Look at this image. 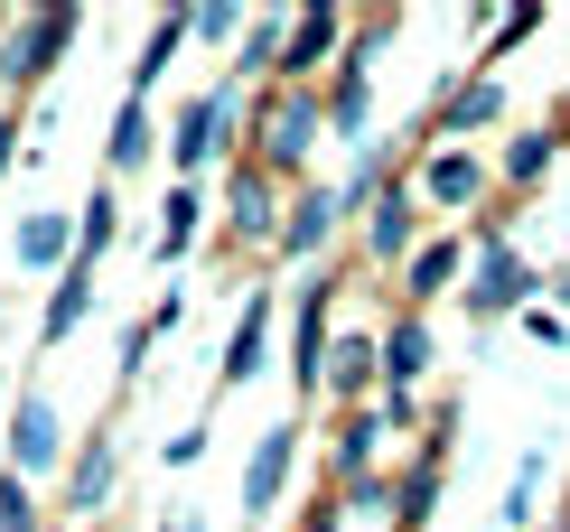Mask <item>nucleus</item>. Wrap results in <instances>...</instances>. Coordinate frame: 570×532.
Wrapping results in <instances>:
<instances>
[{"mask_svg":"<svg viewBox=\"0 0 570 532\" xmlns=\"http://www.w3.org/2000/svg\"><path fill=\"white\" fill-rule=\"evenodd\" d=\"M263 355H272V289H244V318H234L225 355H216V383H225V393H234V383H253V374H263Z\"/></svg>","mask_w":570,"mask_h":532,"instance_id":"12","label":"nucleus"},{"mask_svg":"<svg viewBox=\"0 0 570 532\" xmlns=\"http://www.w3.org/2000/svg\"><path fill=\"white\" fill-rule=\"evenodd\" d=\"M318 131H327V93H291V85H281L263 104V122H253V168L291 178V168L318 150Z\"/></svg>","mask_w":570,"mask_h":532,"instance_id":"2","label":"nucleus"},{"mask_svg":"<svg viewBox=\"0 0 570 532\" xmlns=\"http://www.w3.org/2000/svg\"><path fill=\"white\" fill-rule=\"evenodd\" d=\"M346 187H299L291 215H281V262H308V253H327V234L346 225Z\"/></svg>","mask_w":570,"mask_h":532,"instance_id":"6","label":"nucleus"},{"mask_svg":"<svg viewBox=\"0 0 570 532\" xmlns=\"http://www.w3.org/2000/svg\"><path fill=\"white\" fill-rule=\"evenodd\" d=\"M234 29H244V10H197V38H216V47H225Z\"/></svg>","mask_w":570,"mask_h":532,"instance_id":"30","label":"nucleus"},{"mask_svg":"<svg viewBox=\"0 0 570 532\" xmlns=\"http://www.w3.org/2000/svg\"><path fill=\"white\" fill-rule=\"evenodd\" d=\"M327 402H384V336H337L327 355Z\"/></svg>","mask_w":570,"mask_h":532,"instance_id":"13","label":"nucleus"},{"mask_svg":"<svg viewBox=\"0 0 570 532\" xmlns=\"http://www.w3.org/2000/svg\"><path fill=\"white\" fill-rule=\"evenodd\" d=\"M291 457H299V430H291V421L253 440V467H244V514H272V504H281V486H291Z\"/></svg>","mask_w":570,"mask_h":532,"instance_id":"15","label":"nucleus"},{"mask_svg":"<svg viewBox=\"0 0 570 532\" xmlns=\"http://www.w3.org/2000/svg\"><path fill=\"white\" fill-rule=\"evenodd\" d=\"M337 38H346L337 10H299V19H291V57H281V85H291V93H318L327 57H337Z\"/></svg>","mask_w":570,"mask_h":532,"instance_id":"9","label":"nucleus"},{"mask_svg":"<svg viewBox=\"0 0 570 532\" xmlns=\"http://www.w3.org/2000/svg\"><path fill=\"white\" fill-rule=\"evenodd\" d=\"M299 532H337V514H327V504H318V514H308V523H299Z\"/></svg>","mask_w":570,"mask_h":532,"instance_id":"32","label":"nucleus"},{"mask_svg":"<svg viewBox=\"0 0 570 532\" xmlns=\"http://www.w3.org/2000/svg\"><path fill=\"white\" fill-rule=\"evenodd\" d=\"M76 225H85V262H104V253H112V234H122V206H112V187H94V197L76 206Z\"/></svg>","mask_w":570,"mask_h":532,"instance_id":"26","label":"nucleus"},{"mask_svg":"<svg viewBox=\"0 0 570 532\" xmlns=\"http://www.w3.org/2000/svg\"><path fill=\"white\" fill-rule=\"evenodd\" d=\"M197 38V10H169V19H150V38H140V66H131V104H150L159 76H169V57Z\"/></svg>","mask_w":570,"mask_h":532,"instance_id":"17","label":"nucleus"},{"mask_svg":"<svg viewBox=\"0 0 570 532\" xmlns=\"http://www.w3.org/2000/svg\"><path fill=\"white\" fill-rule=\"evenodd\" d=\"M104 159H112V168H140V159H150V104H131V93H122V112H112V140H104Z\"/></svg>","mask_w":570,"mask_h":532,"instance_id":"25","label":"nucleus"},{"mask_svg":"<svg viewBox=\"0 0 570 532\" xmlns=\"http://www.w3.org/2000/svg\"><path fill=\"white\" fill-rule=\"evenodd\" d=\"M0 532H38V504H29V476L0 467Z\"/></svg>","mask_w":570,"mask_h":532,"instance_id":"28","label":"nucleus"},{"mask_svg":"<svg viewBox=\"0 0 570 532\" xmlns=\"http://www.w3.org/2000/svg\"><path fill=\"white\" fill-rule=\"evenodd\" d=\"M10 140H19V112H10V122H0V168H10Z\"/></svg>","mask_w":570,"mask_h":532,"instance_id":"31","label":"nucleus"},{"mask_svg":"<svg viewBox=\"0 0 570 532\" xmlns=\"http://www.w3.org/2000/svg\"><path fill=\"white\" fill-rule=\"evenodd\" d=\"M234 104H244V76H234V85H206L197 104L178 112V140H169V159L187 168V178H197V168H216V159H225V131H234Z\"/></svg>","mask_w":570,"mask_h":532,"instance_id":"4","label":"nucleus"},{"mask_svg":"<svg viewBox=\"0 0 570 532\" xmlns=\"http://www.w3.org/2000/svg\"><path fill=\"white\" fill-rule=\"evenodd\" d=\"M76 38H85V10H29V19L10 10V19H0V85L29 93V85H38Z\"/></svg>","mask_w":570,"mask_h":532,"instance_id":"1","label":"nucleus"},{"mask_svg":"<svg viewBox=\"0 0 570 532\" xmlns=\"http://www.w3.org/2000/svg\"><path fill=\"white\" fill-rule=\"evenodd\" d=\"M384 440H393L384 402H374V411H355V421L337 430V467H346V476H374V449H384Z\"/></svg>","mask_w":570,"mask_h":532,"instance_id":"22","label":"nucleus"},{"mask_svg":"<svg viewBox=\"0 0 570 532\" xmlns=\"http://www.w3.org/2000/svg\"><path fill=\"white\" fill-rule=\"evenodd\" d=\"M478 197H487V168H478V150H459V140H440V150L421 159V206L459 215V206H478Z\"/></svg>","mask_w":570,"mask_h":532,"instance_id":"11","label":"nucleus"},{"mask_svg":"<svg viewBox=\"0 0 570 532\" xmlns=\"http://www.w3.org/2000/svg\"><path fill=\"white\" fill-rule=\"evenodd\" d=\"M421 374H431V318H421V308H402L393 336H384V393H412Z\"/></svg>","mask_w":570,"mask_h":532,"instance_id":"18","label":"nucleus"},{"mask_svg":"<svg viewBox=\"0 0 570 532\" xmlns=\"http://www.w3.org/2000/svg\"><path fill=\"white\" fill-rule=\"evenodd\" d=\"M533 289V262L505 244V225H478V272H468V318H514Z\"/></svg>","mask_w":570,"mask_h":532,"instance_id":"3","label":"nucleus"},{"mask_svg":"<svg viewBox=\"0 0 570 532\" xmlns=\"http://www.w3.org/2000/svg\"><path fill=\"white\" fill-rule=\"evenodd\" d=\"M112 476H122V449L94 430V440L66 457V514H104V504H112Z\"/></svg>","mask_w":570,"mask_h":532,"instance_id":"14","label":"nucleus"},{"mask_svg":"<svg viewBox=\"0 0 570 532\" xmlns=\"http://www.w3.org/2000/svg\"><path fill=\"white\" fill-rule=\"evenodd\" d=\"M66 457V421H57V402L47 393H19V411H10V467L19 476H38V467H57Z\"/></svg>","mask_w":570,"mask_h":532,"instance_id":"10","label":"nucleus"},{"mask_svg":"<svg viewBox=\"0 0 570 532\" xmlns=\"http://www.w3.org/2000/svg\"><path fill=\"white\" fill-rule=\"evenodd\" d=\"M552 150H561V140L524 131V140H514V150H505V187H533V178H552Z\"/></svg>","mask_w":570,"mask_h":532,"instance_id":"27","label":"nucleus"},{"mask_svg":"<svg viewBox=\"0 0 570 532\" xmlns=\"http://www.w3.org/2000/svg\"><path fill=\"white\" fill-rule=\"evenodd\" d=\"M197 215H206V206H197V187H169V206H159V225H150V253H159V262H178L187 244H197Z\"/></svg>","mask_w":570,"mask_h":532,"instance_id":"23","label":"nucleus"},{"mask_svg":"<svg viewBox=\"0 0 570 532\" xmlns=\"http://www.w3.org/2000/svg\"><path fill=\"white\" fill-rule=\"evenodd\" d=\"M346 514H393V476H346Z\"/></svg>","mask_w":570,"mask_h":532,"instance_id":"29","label":"nucleus"},{"mask_svg":"<svg viewBox=\"0 0 570 532\" xmlns=\"http://www.w3.org/2000/svg\"><path fill=\"white\" fill-rule=\"evenodd\" d=\"M159 532H197V523H159Z\"/></svg>","mask_w":570,"mask_h":532,"instance_id":"33","label":"nucleus"},{"mask_svg":"<svg viewBox=\"0 0 570 532\" xmlns=\"http://www.w3.org/2000/svg\"><path fill=\"white\" fill-rule=\"evenodd\" d=\"M495 112H505V85H495V76H468V85H449V104H440V122L459 131V150H468V131H487Z\"/></svg>","mask_w":570,"mask_h":532,"instance_id":"20","label":"nucleus"},{"mask_svg":"<svg viewBox=\"0 0 570 532\" xmlns=\"http://www.w3.org/2000/svg\"><path fill=\"white\" fill-rule=\"evenodd\" d=\"M327 355H337V336H327V280H318V289H299V318H291V383H299V402L327 393Z\"/></svg>","mask_w":570,"mask_h":532,"instance_id":"5","label":"nucleus"},{"mask_svg":"<svg viewBox=\"0 0 570 532\" xmlns=\"http://www.w3.org/2000/svg\"><path fill=\"white\" fill-rule=\"evenodd\" d=\"M281 215H291V206H272V168H234V197H225V234H234V244H272L281 253Z\"/></svg>","mask_w":570,"mask_h":532,"instance_id":"8","label":"nucleus"},{"mask_svg":"<svg viewBox=\"0 0 570 532\" xmlns=\"http://www.w3.org/2000/svg\"><path fill=\"white\" fill-rule=\"evenodd\" d=\"M542 476H552V457H542V449H524V457H514V486H505V532H533Z\"/></svg>","mask_w":570,"mask_h":532,"instance_id":"24","label":"nucleus"},{"mask_svg":"<svg viewBox=\"0 0 570 532\" xmlns=\"http://www.w3.org/2000/svg\"><path fill=\"white\" fill-rule=\"evenodd\" d=\"M459 272H468V244H459V234H440V244H421V253H412V272H402V299H412V308H431Z\"/></svg>","mask_w":570,"mask_h":532,"instance_id":"19","label":"nucleus"},{"mask_svg":"<svg viewBox=\"0 0 570 532\" xmlns=\"http://www.w3.org/2000/svg\"><path fill=\"white\" fill-rule=\"evenodd\" d=\"M85 308H94V262H76V272L57 280V299H47V327H38V336H47V346H66V336L85 327Z\"/></svg>","mask_w":570,"mask_h":532,"instance_id":"21","label":"nucleus"},{"mask_svg":"<svg viewBox=\"0 0 570 532\" xmlns=\"http://www.w3.org/2000/svg\"><path fill=\"white\" fill-rule=\"evenodd\" d=\"M365 253L384 262V272H393V262L412 272V253H421V187H402V178L384 187V206L365 215Z\"/></svg>","mask_w":570,"mask_h":532,"instance_id":"7","label":"nucleus"},{"mask_svg":"<svg viewBox=\"0 0 570 532\" xmlns=\"http://www.w3.org/2000/svg\"><path fill=\"white\" fill-rule=\"evenodd\" d=\"M365 112H374V76H365V47L337 66V85H327V131L337 140H355V150H374L365 140Z\"/></svg>","mask_w":570,"mask_h":532,"instance_id":"16","label":"nucleus"}]
</instances>
